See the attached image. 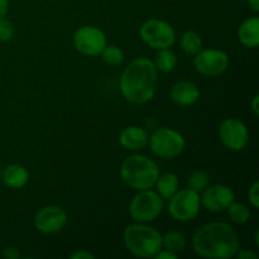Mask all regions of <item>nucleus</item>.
<instances>
[{"label": "nucleus", "instance_id": "nucleus-10", "mask_svg": "<svg viewBox=\"0 0 259 259\" xmlns=\"http://www.w3.org/2000/svg\"><path fill=\"white\" fill-rule=\"evenodd\" d=\"M194 67L207 77L223 75L229 67V56L220 50H204L195 55Z\"/></svg>", "mask_w": 259, "mask_h": 259}, {"label": "nucleus", "instance_id": "nucleus-18", "mask_svg": "<svg viewBox=\"0 0 259 259\" xmlns=\"http://www.w3.org/2000/svg\"><path fill=\"white\" fill-rule=\"evenodd\" d=\"M156 191L163 200H169L180 189L179 177L172 172L159 175L156 181Z\"/></svg>", "mask_w": 259, "mask_h": 259}, {"label": "nucleus", "instance_id": "nucleus-25", "mask_svg": "<svg viewBox=\"0 0 259 259\" xmlns=\"http://www.w3.org/2000/svg\"><path fill=\"white\" fill-rule=\"evenodd\" d=\"M14 37V25L5 18L0 19V40L2 42H9Z\"/></svg>", "mask_w": 259, "mask_h": 259}, {"label": "nucleus", "instance_id": "nucleus-29", "mask_svg": "<svg viewBox=\"0 0 259 259\" xmlns=\"http://www.w3.org/2000/svg\"><path fill=\"white\" fill-rule=\"evenodd\" d=\"M240 249V248H239ZM237 255L238 258L239 259H257L258 258V255L255 254V253H253V252H250V250H248V249H240V250H238L237 252Z\"/></svg>", "mask_w": 259, "mask_h": 259}, {"label": "nucleus", "instance_id": "nucleus-8", "mask_svg": "<svg viewBox=\"0 0 259 259\" xmlns=\"http://www.w3.org/2000/svg\"><path fill=\"white\" fill-rule=\"evenodd\" d=\"M142 40L154 50L171 48L176 40V32L169 23L161 19H148L139 29Z\"/></svg>", "mask_w": 259, "mask_h": 259}, {"label": "nucleus", "instance_id": "nucleus-7", "mask_svg": "<svg viewBox=\"0 0 259 259\" xmlns=\"http://www.w3.org/2000/svg\"><path fill=\"white\" fill-rule=\"evenodd\" d=\"M201 210V199L199 192L191 189H182L168 200V212L179 223H189L199 215Z\"/></svg>", "mask_w": 259, "mask_h": 259}, {"label": "nucleus", "instance_id": "nucleus-5", "mask_svg": "<svg viewBox=\"0 0 259 259\" xmlns=\"http://www.w3.org/2000/svg\"><path fill=\"white\" fill-rule=\"evenodd\" d=\"M163 210V199L153 190H142L129 202V215L137 223L154 222Z\"/></svg>", "mask_w": 259, "mask_h": 259}, {"label": "nucleus", "instance_id": "nucleus-22", "mask_svg": "<svg viewBox=\"0 0 259 259\" xmlns=\"http://www.w3.org/2000/svg\"><path fill=\"white\" fill-rule=\"evenodd\" d=\"M227 212L229 219L232 220L233 223L239 225H243L245 224V223L249 222L250 215H252L250 214L249 207H248L247 205L242 204V202H235V201H233L232 204L228 206Z\"/></svg>", "mask_w": 259, "mask_h": 259}, {"label": "nucleus", "instance_id": "nucleus-26", "mask_svg": "<svg viewBox=\"0 0 259 259\" xmlns=\"http://www.w3.org/2000/svg\"><path fill=\"white\" fill-rule=\"evenodd\" d=\"M248 200L254 209H259V182L254 181L248 190Z\"/></svg>", "mask_w": 259, "mask_h": 259}, {"label": "nucleus", "instance_id": "nucleus-11", "mask_svg": "<svg viewBox=\"0 0 259 259\" xmlns=\"http://www.w3.org/2000/svg\"><path fill=\"white\" fill-rule=\"evenodd\" d=\"M219 138L228 149L240 152L249 143V132L243 121L228 118L219 126Z\"/></svg>", "mask_w": 259, "mask_h": 259}, {"label": "nucleus", "instance_id": "nucleus-24", "mask_svg": "<svg viewBox=\"0 0 259 259\" xmlns=\"http://www.w3.org/2000/svg\"><path fill=\"white\" fill-rule=\"evenodd\" d=\"M209 186V176L202 169H196L187 179V187L196 192H202Z\"/></svg>", "mask_w": 259, "mask_h": 259}, {"label": "nucleus", "instance_id": "nucleus-4", "mask_svg": "<svg viewBox=\"0 0 259 259\" xmlns=\"http://www.w3.org/2000/svg\"><path fill=\"white\" fill-rule=\"evenodd\" d=\"M123 242L126 250L138 258H154L162 249L161 233L144 223L126 227L123 233Z\"/></svg>", "mask_w": 259, "mask_h": 259}, {"label": "nucleus", "instance_id": "nucleus-23", "mask_svg": "<svg viewBox=\"0 0 259 259\" xmlns=\"http://www.w3.org/2000/svg\"><path fill=\"white\" fill-rule=\"evenodd\" d=\"M101 60L109 66H120L124 61V53L118 46L106 45L100 53Z\"/></svg>", "mask_w": 259, "mask_h": 259}, {"label": "nucleus", "instance_id": "nucleus-20", "mask_svg": "<svg viewBox=\"0 0 259 259\" xmlns=\"http://www.w3.org/2000/svg\"><path fill=\"white\" fill-rule=\"evenodd\" d=\"M154 66H156L157 71H161L163 73L172 72L177 66V57L175 52H172L169 48H164V50H158L156 58L153 61Z\"/></svg>", "mask_w": 259, "mask_h": 259}, {"label": "nucleus", "instance_id": "nucleus-12", "mask_svg": "<svg viewBox=\"0 0 259 259\" xmlns=\"http://www.w3.org/2000/svg\"><path fill=\"white\" fill-rule=\"evenodd\" d=\"M67 212L58 205H47L34 215L33 224L39 233L52 235L60 233L67 224Z\"/></svg>", "mask_w": 259, "mask_h": 259}, {"label": "nucleus", "instance_id": "nucleus-13", "mask_svg": "<svg viewBox=\"0 0 259 259\" xmlns=\"http://www.w3.org/2000/svg\"><path fill=\"white\" fill-rule=\"evenodd\" d=\"M202 192L204 194L200 197L201 206H204L210 212L224 211L235 199L234 191L228 185H212L206 187Z\"/></svg>", "mask_w": 259, "mask_h": 259}, {"label": "nucleus", "instance_id": "nucleus-9", "mask_svg": "<svg viewBox=\"0 0 259 259\" xmlns=\"http://www.w3.org/2000/svg\"><path fill=\"white\" fill-rule=\"evenodd\" d=\"M73 47L78 53L88 57L100 56L106 46V37L101 29L94 25H83L78 28L72 38Z\"/></svg>", "mask_w": 259, "mask_h": 259}, {"label": "nucleus", "instance_id": "nucleus-34", "mask_svg": "<svg viewBox=\"0 0 259 259\" xmlns=\"http://www.w3.org/2000/svg\"><path fill=\"white\" fill-rule=\"evenodd\" d=\"M254 240H255V245L259 247V230H255V234H254Z\"/></svg>", "mask_w": 259, "mask_h": 259}, {"label": "nucleus", "instance_id": "nucleus-30", "mask_svg": "<svg viewBox=\"0 0 259 259\" xmlns=\"http://www.w3.org/2000/svg\"><path fill=\"white\" fill-rule=\"evenodd\" d=\"M154 258H157V259H176L177 254L174 252H169V250H167V249H161L156 255H154Z\"/></svg>", "mask_w": 259, "mask_h": 259}, {"label": "nucleus", "instance_id": "nucleus-31", "mask_svg": "<svg viewBox=\"0 0 259 259\" xmlns=\"http://www.w3.org/2000/svg\"><path fill=\"white\" fill-rule=\"evenodd\" d=\"M250 110L255 116L259 115V95H254L253 100L250 101Z\"/></svg>", "mask_w": 259, "mask_h": 259}, {"label": "nucleus", "instance_id": "nucleus-6", "mask_svg": "<svg viewBox=\"0 0 259 259\" xmlns=\"http://www.w3.org/2000/svg\"><path fill=\"white\" fill-rule=\"evenodd\" d=\"M149 148L154 156L163 159H172L184 152L186 141L184 136L171 128H159L149 136Z\"/></svg>", "mask_w": 259, "mask_h": 259}, {"label": "nucleus", "instance_id": "nucleus-21", "mask_svg": "<svg viewBox=\"0 0 259 259\" xmlns=\"http://www.w3.org/2000/svg\"><path fill=\"white\" fill-rule=\"evenodd\" d=\"M180 46L185 53L195 56L202 50V38L195 30H187L180 38Z\"/></svg>", "mask_w": 259, "mask_h": 259}, {"label": "nucleus", "instance_id": "nucleus-2", "mask_svg": "<svg viewBox=\"0 0 259 259\" xmlns=\"http://www.w3.org/2000/svg\"><path fill=\"white\" fill-rule=\"evenodd\" d=\"M158 86V71L153 61L138 57L121 72L119 80L121 96L128 103L143 105L154 98Z\"/></svg>", "mask_w": 259, "mask_h": 259}, {"label": "nucleus", "instance_id": "nucleus-14", "mask_svg": "<svg viewBox=\"0 0 259 259\" xmlns=\"http://www.w3.org/2000/svg\"><path fill=\"white\" fill-rule=\"evenodd\" d=\"M172 101L179 106H191L199 100L200 90L191 81H179L171 88Z\"/></svg>", "mask_w": 259, "mask_h": 259}, {"label": "nucleus", "instance_id": "nucleus-28", "mask_svg": "<svg viewBox=\"0 0 259 259\" xmlns=\"http://www.w3.org/2000/svg\"><path fill=\"white\" fill-rule=\"evenodd\" d=\"M71 259H94V254H91L90 252H88V250H83V249H80L77 250V252L72 253V254L70 255Z\"/></svg>", "mask_w": 259, "mask_h": 259}, {"label": "nucleus", "instance_id": "nucleus-27", "mask_svg": "<svg viewBox=\"0 0 259 259\" xmlns=\"http://www.w3.org/2000/svg\"><path fill=\"white\" fill-rule=\"evenodd\" d=\"M3 257L5 259H20L22 254H20L19 249L15 247H7L3 249Z\"/></svg>", "mask_w": 259, "mask_h": 259}, {"label": "nucleus", "instance_id": "nucleus-3", "mask_svg": "<svg viewBox=\"0 0 259 259\" xmlns=\"http://www.w3.org/2000/svg\"><path fill=\"white\" fill-rule=\"evenodd\" d=\"M159 176L158 164L142 154H133L123 161L120 177L124 184L136 191L154 187Z\"/></svg>", "mask_w": 259, "mask_h": 259}, {"label": "nucleus", "instance_id": "nucleus-1", "mask_svg": "<svg viewBox=\"0 0 259 259\" xmlns=\"http://www.w3.org/2000/svg\"><path fill=\"white\" fill-rule=\"evenodd\" d=\"M192 249L202 258L229 259L239 250V237L228 223H207L195 232Z\"/></svg>", "mask_w": 259, "mask_h": 259}, {"label": "nucleus", "instance_id": "nucleus-32", "mask_svg": "<svg viewBox=\"0 0 259 259\" xmlns=\"http://www.w3.org/2000/svg\"><path fill=\"white\" fill-rule=\"evenodd\" d=\"M9 8V0H0V19L5 18Z\"/></svg>", "mask_w": 259, "mask_h": 259}, {"label": "nucleus", "instance_id": "nucleus-16", "mask_svg": "<svg viewBox=\"0 0 259 259\" xmlns=\"http://www.w3.org/2000/svg\"><path fill=\"white\" fill-rule=\"evenodd\" d=\"M0 180L10 189H22L29 181V172L20 164H9L2 171Z\"/></svg>", "mask_w": 259, "mask_h": 259}, {"label": "nucleus", "instance_id": "nucleus-33", "mask_svg": "<svg viewBox=\"0 0 259 259\" xmlns=\"http://www.w3.org/2000/svg\"><path fill=\"white\" fill-rule=\"evenodd\" d=\"M248 5L254 13L259 12V0H247Z\"/></svg>", "mask_w": 259, "mask_h": 259}, {"label": "nucleus", "instance_id": "nucleus-15", "mask_svg": "<svg viewBox=\"0 0 259 259\" xmlns=\"http://www.w3.org/2000/svg\"><path fill=\"white\" fill-rule=\"evenodd\" d=\"M149 136L146 129L137 125H131L124 129L119 137V143L128 151H141L148 144Z\"/></svg>", "mask_w": 259, "mask_h": 259}, {"label": "nucleus", "instance_id": "nucleus-17", "mask_svg": "<svg viewBox=\"0 0 259 259\" xmlns=\"http://www.w3.org/2000/svg\"><path fill=\"white\" fill-rule=\"evenodd\" d=\"M238 39L244 47L257 48L259 46V19L252 17L245 19L238 29Z\"/></svg>", "mask_w": 259, "mask_h": 259}, {"label": "nucleus", "instance_id": "nucleus-19", "mask_svg": "<svg viewBox=\"0 0 259 259\" xmlns=\"http://www.w3.org/2000/svg\"><path fill=\"white\" fill-rule=\"evenodd\" d=\"M187 239L186 235L177 230H169L166 234L162 235V249H167L179 254L180 252L186 248Z\"/></svg>", "mask_w": 259, "mask_h": 259}, {"label": "nucleus", "instance_id": "nucleus-35", "mask_svg": "<svg viewBox=\"0 0 259 259\" xmlns=\"http://www.w3.org/2000/svg\"><path fill=\"white\" fill-rule=\"evenodd\" d=\"M0 175H2V167H0Z\"/></svg>", "mask_w": 259, "mask_h": 259}]
</instances>
